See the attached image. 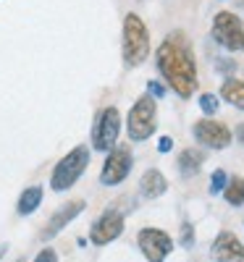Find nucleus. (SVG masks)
<instances>
[{
  "mask_svg": "<svg viewBox=\"0 0 244 262\" xmlns=\"http://www.w3.org/2000/svg\"><path fill=\"white\" fill-rule=\"evenodd\" d=\"M155 66L166 84L179 95L181 100H189L197 90V63L194 53L184 32H171L155 50Z\"/></svg>",
  "mask_w": 244,
  "mask_h": 262,
  "instance_id": "obj_1",
  "label": "nucleus"
},
{
  "mask_svg": "<svg viewBox=\"0 0 244 262\" xmlns=\"http://www.w3.org/2000/svg\"><path fill=\"white\" fill-rule=\"evenodd\" d=\"M124 63L129 69L142 66L150 55V32L139 13H126L124 16Z\"/></svg>",
  "mask_w": 244,
  "mask_h": 262,
  "instance_id": "obj_2",
  "label": "nucleus"
},
{
  "mask_svg": "<svg viewBox=\"0 0 244 262\" xmlns=\"http://www.w3.org/2000/svg\"><path fill=\"white\" fill-rule=\"evenodd\" d=\"M87 165H90V147L87 144H76L71 152H66V155L58 160V165L53 168V176H50L53 191L71 189L84 176Z\"/></svg>",
  "mask_w": 244,
  "mask_h": 262,
  "instance_id": "obj_3",
  "label": "nucleus"
},
{
  "mask_svg": "<svg viewBox=\"0 0 244 262\" xmlns=\"http://www.w3.org/2000/svg\"><path fill=\"white\" fill-rule=\"evenodd\" d=\"M155 126H158V105H155V97L142 95L131 111L126 116V131L131 142H145L155 134Z\"/></svg>",
  "mask_w": 244,
  "mask_h": 262,
  "instance_id": "obj_4",
  "label": "nucleus"
},
{
  "mask_svg": "<svg viewBox=\"0 0 244 262\" xmlns=\"http://www.w3.org/2000/svg\"><path fill=\"white\" fill-rule=\"evenodd\" d=\"M213 39L229 53L244 50V24L241 18L231 11H218L213 18Z\"/></svg>",
  "mask_w": 244,
  "mask_h": 262,
  "instance_id": "obj_5",
  "label": "nucleus"
},
{
  "mask_svg": "<svg viewBox=\"0 0 244 262\" xmlns=\"http://www.w3.org/2000/svg\"><path fill=\"white\" fill-rule=\"evenodd\" d=\"M118 134H121V113L118 107H103L95 116L92 123V147L100 152H110L118 144Z\"/></svg>",
  "mask_w": 244,
  "mask_h": 262,
  "instance_id": "obj_6",
  "label": "nucleus"
},
{
  "mask_svg": "<svg viewBox=\"0 0 244 262\" xmlns=\"http://www.w3.org/2000/svg\"><path fill=\"white\" fill-rule=\"evenodd\" d=\"M131 165H134V155H131V147L126 144H116L108 152V158L103 163L100 170V181L105 186H116L121 181H126V176L131 173Z\"/></svg>",
  "mask_w": 244,
  "mask_h": 262,
  "instance_id": "obj_7",
  "label": "nucleus"
},
{
  "mask_svg": "<svg viewBox=\"0 0 244 262\" xmlns=\"http://www.w3.org/2000/svg\"><path fill=\"white\" fill-rule=\"evenodd\" d=\"M137 244L147 262H163L173 252V238L160 228H142L137 233Z\"/></svg>",
  "mask_w": 244,
  "mask_h": 262,
  "instance_id": "obj_8",
  "label": "nucleus"
},
{
  "mask_svg": "<svg viewBox=\"0 0 244 262\" xmlns=\"http://www.w3.org/2000/svg\"><path fill=\"white\" fill-rule=\"evenodd\" d=\"M124 233V215L118 210H105L90 228V242L95 247H105Z\"/></svg>",
  "mask_w": 244,
  "mask_h": 262,
  "instance_id": "obj_9",
  "label": "nucleus"
},
{
  "mask_svg": "<svg viewBox=\"0 0 244 262\" xmlns=\"http://www.w3.org/2000/svg\"><path fill=\"white\" fill-rule=\"evenodd\" d=\"M192 134L199 144H205L210 149H226L231 144V131L226 123H220V121H213V118H202V121H197L194 128H192Z\"/></svg>",
  "mask_w": 244,
  "mask_h": 262,
  "instance_id": "obj_10",
  "label": "nucleus"
},
{
  "mask_svg": "<svg viewBox=\"0 0 244 262\" xmlns=\"http://www.w3.org/2000/svg\"><path fill=\"white\" fill-rule=\"evenodd\" d=\"M84 207H87V202L84 200H71V202H66L58 212H53V217L45 223V231H42V238L45 242H50V238H55L66 226H69L74 217H79L82 212H84Z\"/></svg>",
  "mask_w": 244,
  "mask_h": 262,
  "instance_id": "obj_11",
  "label": "nucleus"
},
{
  "mask_svg": "<svg viewBox=\"0 0 244 262\" xmlns=\"http://www.w3.org/2000/svg\"><path fill=\"white\" fill-rule=\"evenodd\" d=\"M215 262H244V247L231 231H220L210 249Z\"/></svg>",
  "mask_w": 244,
  "mask_h": 262,
  "instance_id": "obj_12",
  "label": "nucleus"
},
{
  "mask_svg": "<svg viewBox=\"0 0 244 262\" xmlns=\"http://www.w3.org/2000/svg\"><path fill=\"white\" fill-rule=\"evenodd\" d=\"M168 189V181L166 176L158 170V168H150L142 173V179H139V191L145 200H158V196H163Z\"/></svg>",
  "mask_w": 244,
  "mask_h": 262,
  "instance_id": "obj_13",
  "label": "nucleus"
},
{
  "mask_svg": "<svg viewBox=\"0 0 244 262\" xmlns=\"http://www.w3.org/2000/svg\"><path fill=\"white\" fill-rule=\"evenodd\" d=\"M202 163H205V152H202V149H194V147L184 149L181 155H179V160H176V165H179V173H181L184 179L197 176L199 168H202Z\"/></svg>",
  "mask_w": 244,
  "mask_h": 262,
  "instance_id": "obj_14",
  "label": "nucleus"
},
{
  "mask_svg": "<svg viewBox=\"0 0 244 262\" xmlns=\"http://www.w3.org/2000/svg\"><path fill=\"white\" fill-rule=\"evenodd\" d=\"M42 196H45L42 186H27L24 191L18 194V202H16L18 215H32V212L42 205Z\"/></svg>",
  "mask_w": 244,
  "mask_h": 262,
  "instance_id": "obj_15",
  "label": "nucleus"
},
{
  "mask_svg": "<svg viewBox=\"0 0 244 262\" xmlns=\"http://www.w3.org/2000/svg\"><path fill=\"white\" fill-rule=\"evenodd\" d=\"M220 97L226 102H231L234 107H239V111H244V81L229 76L223 81V86H220Z\"/></svg>",
  "mask_w": 244,
  "mask_h": 262,
  "instance_id": "obj_16",
  "label": "nucleus"
},
{
  "mask_svg": "<svg viewBox=\"0 0 244 262\" xmlns=\"http://www.w3.org/2000/svg\"><path fill=\"white\" fill-rule=\"evenodd\" d=\"M223 196H226L229 205L241 207V205H244V179H241V176L229 179V184H226V189H223Z\"/></svg>",
  "mask_w": 244,
  "mask_h": 262,
  "instance_id": "obj_17",
  "label": "nucleus"
},
{
  "mask_svg": "<svg viewBox=\"0 0 244 262\" xmlns=\"http://www.w3.org/2000/svg\"><path fill=\"white\" fill-rule=\"evenodd\" d=\"M199 107H202V113H205V116H215V113H218V107H220V102H218L215 95L205 92V95H199Z\"/></svg>",
  "mask_w": 244,
  "mask_h": 262,
  "instance_id": "obj_18",
  "label": "nucleus"
},
{
  "mask_svg": "<svg viewBox=\"0 0 244 262\" xmlns=\"http://www.w3.org/2000/svg\"><path fill=\"white\" fill-rule=\"evenodd\" d=\"M226 184H229V176H226V170H215L213 176H210V194H223V189H226Z\"/></svg>",
  "mask_w": 244,
  "mask_h": 262,
  "instance_id": "obj_19",
  "label": "nucleus"
},
{
  "mask_svg": "<svg viewBox=\"0 0 244 262\" xmlns=\"http://www.w3.org/2000/svg\"><path fill=\"white\" fill-rule=\"evenodd\" d=\"M181 247L184 249H192L194 247V228H192V223H184L181 226Z\"/></svg>",
  "mask_w": 244,
  "mask_h": 262,
  "instance_id": "obj_20",
  "label": "nucleus"
},
{
  "mask_svg": "<svg viewBox=\"0 0 244 262\" xmlns=\"http://www.w3.org/2000/svg\"><path fill=\"white\" fill-rule=\"evenodd\" d=\"M34 262H58V252L53 247H45V249H39V254L34 257Z\"/></svg>",
  "mask_w": 244,
  "mask_h": 262,
  "instance_id": "obj_21",
  "label": "nucleus"
},
{
  "mask_svg": "<svg viewBox=\"0 0 244 262\" xmlns=\"http://www.w3.org/2000/svg\"><path fill=\"white\" fill-rule=\"evenodd\" d=\"M147 95L150 97H166V86L160 81H147Z\"/></svg>",
  "mask_w": 244,
  "mask_h": 262,
  "instance_id": "obj_22",
  "label": "nucleus"
},
{
  "mask_svg": "<svg viewBox=\"0 0 244 262\" xmlns=\"http://www.w3.org/2000/svg\"><path fill=\"white\" fill-rule=\"evenodd\" d=\"M173 149V139L171 137H160L158 139V152H171Z\"/></svg>",
  "mask_w": 244,
  "mask_h": 262,
  "instance_id": "obj_23",
  "label": "nucleus"
},
{
  "mask_svg": "<svg viewBox=\"0 0 244 262\" xmlns=\"http://www.w3.org/2000/svg\"><path fill=\"white\" fill-rule=\"evenodd\" d=\"M236 139L244 144V123H239V126H236Z\"/></svg>",
  "mask_w": 244,
  "mask_h": 262,
  "instance_id": "obj_24",
  "label": "nucleus"
},
{
  "mask_svg": "<svg viewBox=\"0 0 244 262\" xmlns=\"http://www.w3.org/2000/svg\"><path fill=\"white\" fill-rule=\"evenodd\" d=\"M6 252H8V244H0V259L6 257Z\"/></svg>",
  "mask_w": 244,
  "mask_h": 262,
  "instance_id": "obj_25",
  "label": "nucleus"
}]
</instances>
